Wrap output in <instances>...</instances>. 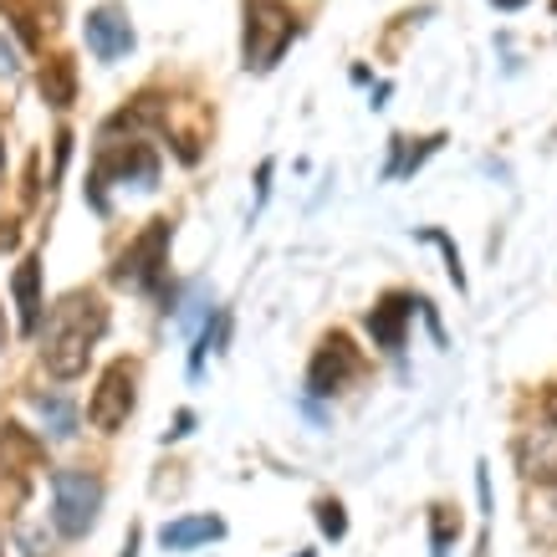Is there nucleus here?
I'll use <instances>...</instances> for the list:
<instances>
[{"mask_svg": "<svg viewBox=\"0 0 557 557\" xmlns=\"http://www.w3.org/2000/svg\"><path fill=\"white\" fill-rule=\"evenodd\" d=\"M195 430V414L189 409H180V420H174V430H170V440H180V435H189Z\"/></svg>", "mask_w": 557, "mask_h": 557, "instance_id": "412c9836", "label": "nucleus"}, {"mask_svg": "<svg viewBox=\"0 0 557 557\" xmlns=\"http://www.w3.org/2000/svg\"><path fill=\"white\" fill-rule=\"evenodd\" d=\"M215 537H225V522H220V517H180V522H164V532H159L164 553H189V547L215 542Z\"/></svg>", "mask_w": 557, "mask_h": 557, "instance_id": "9b49d317", "label": "nucleus"}, {"mask_svg": "<svg viewBox=\"0 0 557 557\" xmlns=\"http://www.w3.org/2000/svg\"><path fill=\"white\" fill-rule=\"evenodd\" d=\"M302 557H312V553H302Z\"/></svg>", "mask_w": 557, "mask_h": 557, "instance_id": "5701e85b", "label": "nucleus"}, {"mask_svg": "<svg viewBox=\"0 0 557 557\" xmlns=\"http://www.w3.org/2000/svg\"><path fill=\"white\" fill-rule=\"evenodd\" d=\"M420 240H430V246H440V251H445V271H450V282H456V287L466 292V271H460V251H456V240L445 236V231H420Z\"/></svg>", "mask_w": 557, "mask_h": 557, "instance_id": "f3484780", "label": "nucleus"}, {"mask_svg": "<svg viewBox=\"0 0 557 557\" xmlns=\"http://www.w3.org/2000/svg\"><path fill=\"white\" fill-rule=\"evenodd\" d=\"M32 405H36V414H41V424H47L51 440H72V435H77V405H72L67 394H36Z\"/></svg>", "mask_w": 557, "mask_h": 557, "instance_id": "ddd939ff", "label": "nucleus"}, {"mask_svg": "<svg viewBox=\"0 0 557 557\" xmlns=\"http://www.w3.org/2000/svg\"><path fill=\"white\" fill-rule=\"evenodd\" d=\"M297 41V16L282 0H251L246 5V72H271L282 62V51Z\"/></svg>", "mask_w": 557, "mask_h": 557, "instance_id": "f03ea898", "label": "nucleus"}, {"mask_svg": "<svg viewBox=\"0 0 557 557\" xmlns=\"http://www.w3.org/2000/svg\"><path fill=\"white\" fill-rule=\"evenodd\" d=\"M496 5H507V11H517V5H527V0H496Z\"/></svg>", "mask_w": 557, "mask_h": 557, "instance_id": "4be33fe9", "label": "nucleus"}, {"mask_svg": "<svg viewBox=\"0 0 557 557\" xmlns=\"http://www.w3.org/2000/svg\"><path fill=\"white\" fill-rule=\"evenodd\" d=\"M414 297L409 292H384L379 307L369 312V338L373 348H384V354H399L405 348V333H409V318H414Z\"/></svg>", "mask_w": 557, "mask_h": 557, "instance_id": "1a4fd4ad", "label": "nucleus"}, {"mask_svg": "<svg viewBox=\"0 0 557 557\" xmlns=\"http://www.w3.org/2000/svg\"><path fill=\"white\" fill-rule=\"evenodd\" d=\"M87 51L98 62H119L134 51V26H128V11L123 5H98L87 16Z\"/></svg>", "mask_w": 557, "mask_h": 557, "instance_id": "6e6552de", "label": "nucleus"}, {"mask_svg": "<svg viewBox=\"0 0 557 557\" xmlns=\"http://www.w3.org/2000/svg\"><path fill=\"white\" fill-rule=\"evenodd\" d=\"M41 98H47L51 108H72V102H77V67H72L67 57L41 62Z\"/></svg>", "mask_w": 557, "mask_h": 557, "instance_id": "f8f14e48", "label": "nucleus"}, {"mask_svg": "<svg viewBox=\"0 0 557 557\" xmlns=\"http://www.w3.org/2000/svg\"><path fill=\"white\" fill-rule=\"evenodd\" d=\"M16 240H21V225L16 220H5V225H0V251H11Z\"/></svg>", "mask_w": 557, "mask_h": 557, "instance_id": "6ab92c4d", "label": "nucleus"}, {"mask_svg": "<svg viewBox=\"0 0 557 557\" xmlns=\"http://www.w3.org/2000/svg\"><path fill=\"white\" fill-rule=\"evenodd\" d=\"M36 471H41V445L21 424H5L0 430V517H16L26 507Z\"/></svg>", "mask_w": 557, "mask_h": 557, "instance_id": "39448f33", "label": "nucleus"}, {"mask_svg": "<svg viewBox=\"0 0 557 557\" xmlns=\"http://www.w3.org/2000/svg\"><path fill=\"white\" fill-rule=\"evenodd\" d=\"M98 507H102V481L92 471H67L51 475V527L62 537H87L92 522H98Z\"/></svg>", "mask_w": 557, "mask_h": 557, "instance_id": "7ed1b4c3", "label": "nucleus"}, {"mask_svg": "<svg viewBox=\"0 0 557 557\" xmlns=\"http://www.w3.org/2000/svg\"><path fill=\"white\" fill-rule=\"evenodd\" d=\"M134 388H138V363L113 358V363L102 369L98 388H92V399H87V420H92V430H102V435L123 430V424H128V414H134Z\"/></svg>", "mask_w": 557, "mask_h": 557, "instance_id": "423d86ee", "label": "nucleus"}, {"mask_svg": "<svg viewBox=\"0 0 557 557\" xmlns=\"http://www.w3.org/2000/svg\"><path fill=\"white\" fill-rule=\"evenodd\" d=\"M170 240H174L170 220H149V225L123 246L119 267H113V282H119V287H134V292H153L164 282V271H170Z\"/></svg>", "mask_w": 557, "mask_h": 557, "instance_id": "20e7f679", "label": "nucleus"}, {"mask_svg": "<svg viewBox=\"0 0 557 557\" xmlns=\"http://www.w3.org/2000/svg\"><path fill=\"white\" fill-rule=\"evenodd\" d=\"M225 338H231V312H215V318L200 327V338H195V354H189V373H200V369H205V354H210V348H220Z\"/></svg>", "mask_w": 557, "mask_h": 557, "instance_id": "2eb2a0df", "label": "nucleus"}, {"mask_svg": "<svg viewBox=\"0 0 557 557\" xmlns=\"http://www.w3.org/2000/svg\"><path fill=\"white\" fill-rule=\"evenodd\" d=\"M456 537H460V511L450 502H435L430 507V557H450Z\"/></svg>", "mask_w": 557, "mask_h": 557, "instance_id": "4468645a", "label": "nucleus"}, {"mask_svg": "<svg viewBox=\"0 0 557 557\" xmlns=\"http://www.w3.org/2000/svg\"><path fill=\"white\" fill-rule=\"evenodd\" d=\"M537 475L547 481V486H557V440H547L537 450Z\"/></svg>", "mask_w": 557, "mask_h": 557, "instance_id": "a211bd4d", "label": "nucleus"}, {"mask_svg": "<svg viewBox=\"0 0 557 557\" xmlns=\"http://www.w3.org/2000/svg\"><path fill=\"white\" fill-rule=\"evenodd\" d=\"M267 195H271V159L261 164V174H256V200L267 205Z\"/></svg>", "mask_w": 557, "mask_h": 557, "instance_id": "aec40b11", "label": "nucleus"}, {"mask_svg": "<svg viewBox=\"0 0 557 557\" xmlns=\"http://www.w3.org/2000/svg\"><path fill=\"white\" fill-rule=\"evenodd\" d=\"M358 379H363V354L354 348V338H348V333H327V338L318 343V354H312L307 388H312L318 399H333V394H343V388L358 384Z\"/></svg>", "mask_w": 557, "mask_h": 557, "instance_id": "0eeeda50", "label": "nucleus"}, {"mask_svg": "<svg viewBox=\"0 0 557 557\" xmlns=\"http://www.w3.org/2000/svg\"><path fill=\"white\" fill-rule=\"evenodd\" d=\"M318 527H322V537H348V517H343V502H333V496H322L318 502Z\"/></svg>", "mask_w": 557, "mask_h": 557, "instance_id": "dca6fc26", "label": "nucleus"}, {"mask_svg": "<svg viewBox=\"0 0 557 557\" xmlns=\"http://www.w3.org/2000/svg\"><path fill=\"white\" fill-rule=\"evenodd\" d=\"M108 333V307L98 292H67L62 302L51 307L47 343H41V363L51 379H83L92 343Z\"/></svg>", "mask_w": 557, "mask_h": 557, "instance_id": "f257e3e1", "label": "nucleus"}, {"mask_svg": "<svg viewBox=\"0 0 557 557\" xmlns=\"http://www.w3.org/2000/svg\"><path fill=\"white\" fill-rule=\"evenodd\" d=\"M11 297H16V307H21V333L32 338L36 327H41V261L36 256H26L16 267V276H11Z\"/></svg>", "mask_w": 557, "mask_h": 557, "instance_id": "9d476101", "label": "nucleus"}]
</instances>
